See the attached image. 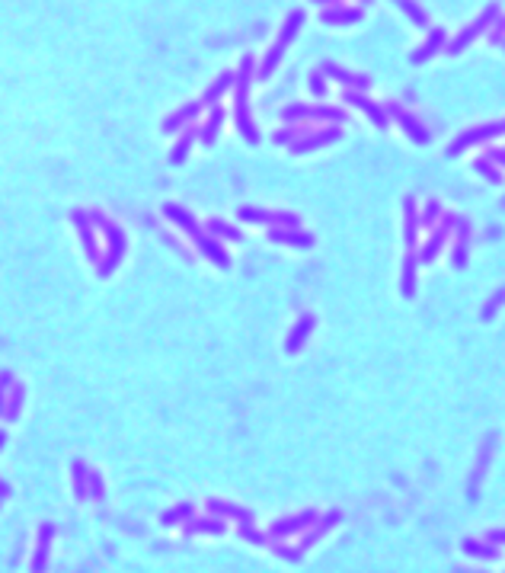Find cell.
<instances>
[{"label": "cell", "instance_id": "cell-24", "mask_svg": "<svg viewBox=\"0 0 505 573\" xmlns=\"http://www.w3.org/2000/svg\"><path fill=\"white\" fill-rule=\"evenodd\" d=\"M416 282H419V259L413 250H406L400 263V295L403 298H416Z\"/></svg>", "mask_w": 505, "mask_h": 573}, {"label": "cell", "instance_id": "cell-2", "mask_svg": "<svg viewBox=\"0 0 505 573\" xmlns=\"http://www.w3.org/2000/svg\"><path fill=\"white\" fill-rule=\"evenodd\" d=\"M89 221H93V227L102 234V240H106V250H102V259L96 263V272H99V276H112V272L119 269L125 250H128V237H125V231H121L112 218H106L102 212H93Z\"/></svg>", "mask_w": 505, "mask_h": 573}, {"label": "cell", "instance_id": "cell-36", "mask_svg": "<svg viewBox=\"0 0 505 573\" xmlns=\"http://www.w3.org/2000/svg\"><path fill=\"white\" fill-rule=\"evenodd\" d=\"M307 87H310V93H313L317 100H323L326 90H330V84H326V74H323V71H313L310 80H307Z\"/></svg>", "mask_w": 505, "mask_h": 573}, {"label": "cell", "instance_id": "cell-32", "mask_svg": "<svg viewBox=\"0 0 505 573\" xmlns=\"http://www.w3.org/2000/svg\"><path fill=\"white\" fill-rule=\"evenodd\" d=\"M473 170H477V173H483L492 186H502V180H505L502 167H499V164H492L489 157H477V161H473Z\"/></svg>", "mask_w": 505, "mask_h": 573}, {"label": "cell", "instance_id": "cell-25", "mask_svg": "<svg viewBox=\"0 0 505 573\" xmlns=\"http://www.w3.org/2000/svg\"><path fill=\"white\" fill-rule=\"evenodd\" d=\"M492 445H496V436H486L483 449H479V458H477V471L470 474V481H467V496H477L479 493V481H483L486 468H489V458H492Z\"/></svg>", "mask_w": 505, "mask_h": 573}, {"label": "cell", "instance_id": "cell-1", "mask_svg": "<svg viewBox=\"0 0 505 573\" xmlns=\"http://www.w3.org/2000/svg\"><path fill=\"white\" fill-rule=\"evenodd\" d=\"M234 74H237V80H234V125L246 144H259L262 135H259V129H256L253 112H249V87H253V80H256V58L253 55H243Z\"/></svg>", "mask_w": 505, "mask_h": 573}, {"label": "cell", "instance_id": "cell-45", "mask_svg": "<svg viewBox=\"0 0 505 573\" xmlns=\"http://www.w3.org/2000/svg\"><path fill=\"white\" fill-rule=\"evenodd\" d=\"M499 48H502V52H505V39H502V42H499Z\"/></svg>", "mask_w": 505, "mask_h": 573}, {"label": "cell", "instance_id": "cell-19", "mask_svg": "<svg viewBox=\"0 0 505 573\" xmlns=\"http://www.w3.org/2000/svg\"><path fill=\"white\" fill-rule=\"evenodd\" d=\"M313 327H317V321H313V314H300L298 321H294V327L288 330V340H285V353H288V355L300 353V349H304V343L310 340Z\"/></svg>", "mask_w": 505, "mask_h": 573}, {"label": "cell", "instance_id": "cell-12", "mask_svg": "<svg viewBox=\"0 0 505 573\" xmlns=\"http://www.w3.org/2000/svg\"><path fill=\"white\" fill-rule=\"evenodd\" d=\"M202 116V103L198 100H192V103L179 106L176 112H170V116L163 119V132L166 135H179L183 129H189V125H195V119Z\"/></svg>", "mask_w": 505, "mask_h": 573}, {"label": "cell", "instance_id": "cell-43", "mask_svg": "<svg viewBox=\"0 0 505 573\" xmlns=\"http://www.w3.org/2000/svg\"><path fill=\"white\" fill-rule=\"evenodd\" d=\"M4 442H6V432H4V429H0V449H4Z\"/></svg>", "mask_w": 505, "mask_h": 573}, {"label": "cell", "instance_id": "cell-21", "mask_svg": "<svg viewBox=\"0 0 505 573\" xmlns=\"http://www.w3.org/2000/svg\"><path fill=\"white\" fill-rule=\"evenodd\" d=\"M234 80H237V74L234 71H224V74H217V80L211 87H205V93H202V109H211V106H221V100L227 97L230 90H234Z\"/></svg>", "mask_w": 505, "mask_h": 573}, {"label": "cell", "instance_id": "cell-23", "mask_svg": "<svg viewBox=\"0 0 505 573\" xmlns=\"http://www.w3.org/2000/svg\"><path fill=\"white\" fill-rule=\"evenodd\" d=\"M163 215H166V221H173V225H176L179 231L185 234V237L195 240L198 234H202V227H198V221L192 218V212H185V208L176 205V202H166V205H163Z\"/></svg>", "mask_w": 505, "mask_h": 573}, {"label": "cell", "instance_id": "cell-10", "mask_svg": "<svg viewBox=\"0 0 505 573\" xmlns=\"http://www.w3.org/2000/svg\"><path fill=\"white\" fill-rule=\"evenodd\" d=\"M384 109H387V116L393 119V122L400 125L403 132H406V138H409L413 144H428V141H432V132H428L425 125H422L419 119L413 116V112H406L403 106H396V103H384Z\"/></svg>", "mask_w": 505, "mask_h": 573}, {"label": "cell", "instance_id": "cell-31", "mask_svg": "<svg viewBox=\"0 0 505 573\" xmlns=\"http://www.w3.org/2000/svg\"><path fill=\"white\" fill-rule=\"evenodd\" d=\"M441 215H445V205H441L438 199H428L419 212V227H428V231H432V227L441 221Z\"/></svg>", "mask_w": 505, "mask_h": 573}, {"label": "cell", "instance_id": "cell-34", "mask_svg": "<svg viewBox=\"0 0 505 573\" xmlns=\"http://www.w3.org/2000/svg\"><path fill=\"white\" fill-rule=\"evenodd\" d=\"M307 132H310L307 125H285V129H278V132L272 135V141H275V144H294L300 135H307Z\"/></svg>", "mask_w": 505, "mask_h": 573}, {"label": "cell", "instance_id": "cell-7", "mask_svg": "<svg viewBox=\"0 0 505 573\" xmlns=\"http://www.w3.org/2000/svg\"><path fill=\"white\" fill-rule=\"evenodd\" d=\"M240 221L266 227H300V218L294 212H272V208H253V205H240Z\"/></svg>", "mask_w": 505, "mask_h": 573}, {"label": "cell", "instance_id": "cell-5", "mask_svg": "<svg viewBox=\"0 0 505 573\" xmlns=\"http://www.w3.org/2000/svg\"><path fill=\"white\" fill-rule=\"evenodd\" d=\"M505 135V119L502 122H486V125H473V129H464L457 138H454L451 144L445 148L447 157H460L467 154L470 148H477V144H486V141H496V138Z\"/></svg>", "mask_w": 505, "mask_h": 573}, {"label": "cell", "instance_id": "cell-16", "mask_svg": "<svg viewBox=\"0 0 505 573\" xmlns=\"http://www.w3.org/2000/svg\"><path fill=\"white\" fill-rule=\"evenodd\" d=\"M403 244H406V250H416V244H419V202L413 196L403 199Z\"/></svg>", "mask_w": 505, "mask_h": 573}, {"label": "cell", "instance_id": "cell-6", "mask_svg": "<svg viewBox=\"0 0 505 573\" xmlns=\"http://www.w3.org/2000/svg\"><path fill=\"white\" fill-rule=\"evenodd\" d=\"M499 14H502V10H499V4H489V7H483V10H479V16H477V20H473V23H467V26L460 29V33L454 36L451 42H447V45H445V52H447V55H460V52H467V48H470L473 42H477L479 36H483L486 29L492 26V20H496Z\"/></svg>", "mask_w": 505, "mask_h": 573}, {"label": "cell", "instance_id": "cell-9", "mask_svg": "<svg viewBox=\"0 0 505 573\" xmlns=\"http://www.w3.org/2000/svg\"><path fill=\"white\" fill-rule=\"evenodd\" d=\"M339 138H342V129H339V125H323V129H310L294 144H288V148H291V154H310V151H320V148H326V144H336Z\"/></svg>", "mask_w": 505, "mask_h": 573}, {"label": "cell", "instance_id": "cell-14", "mask_svg": "<svg viewBox=\"0 0 505 573\" xmlns=\"http://www.w3.org/2000/svg\"><path fill=\"white\" fill-rule=\"evenodd\" d=\"M467 259H470V221L457 215V225H454V247H451V266L454 269H464Z\"/></svg>", "mask_w": 505, "mask_h": 573}, {"label": "cell", "instance_id": "cell-11", "mask_svg": "<svg viewBox=\"0 0 505 573\" xmlns=\"http://www.w3.org/2000/svg\"><path fill=\"white\" fill-rule=\"evenodd\" d=\"M320 71L326 74V80H336V84H342V90H368V87H371V77L349 71V68L336 65V61H326Z\"/></svg>", "mask_w": 505, "mask_h": 573}, {"label": "cell", "instance_id": "cell-40", "mask_svg": "<svg viewBox=\"0 0 505 573\" xmlns=\"http://www.w3.org/2000/svg\"><path fill=\"white\" fill-rule=\"evenodd\" d=\"M486 541H492V545H505V528H492V532L486 535Z\"/></svg>", "mask_w": 505, "mask_h": 573}, {"label": "cell", "instance_id": "cell-38", "mask_svg": "<svg viewBox=\"0 0 505 573\" xmlns=\"http://www.w3.org/2000/svg\"><path fill=\"white\" fill-rule=\"evenodd\" d=\"M13 375L10 372H0V413H4V397H6V387H10Z\"/></svg>", "mask_w": 505, "mask_h": 573}, {"label": "cell", "instance_id": "cell-26", "mask_svg": "<svg viewBox=\"0 0 505 573\" xmlns=\"http://www.w3.org/2000/svg\"><path fill=\"white\" fill-rule=\"evenodd\" d=\"M224 119H227V116H224L221 106H211V109H208V119H205V125H198V144L211 148V144L217 141V135H221Z\"/></svg>", "mask_w": 505, "mask_h": 573}, {"label": "cell", "instance_id": "cell-44", "mask_svg": "<svg viewBox=\"0 0 505 573\" xmlns=\"http://www.w3.org/2000/svg\"><path fill=\"white\" fill-rule=\"evenodd\" d=\"M6 493V487H4V483H0V496H4Z\"/></svg>", "mask_w": 505, "mask_h": 573}, {"label": "cell", "instance_id": "cell-33", "mask_svg": "<svg viewBox=\"0 0 505 573\" xmlns=\"http://www.w3.org/2000/svg\"><path fill=\"white\" fill-rule=\"evenodd\" d=\"M464 554H470V557H483V560H492L499 554V545H483V541H473V538H464Z\"/></svg>", "mask_w": 505, "mask_h": 573}, {"label": "cell", "instance_id": "cell-17", "mask_svg": "<svg viewBox=\"0 0 505 573\" xmlns=\"http://www.w3.org/2000/svg\"><path fill=\"white\" fill-rule=\"evenodd\" d=\"M445 45H447V33L441 26H432V29H428V36H425V42H422L413 55H409V61H413V65H422V61L435 58L438 52H445Z\"/></svg>", "mask_w": 505, "mask_h": 573}, {"label": "cell", "instance_id": "cell-8", "mask_svg": "<svg viewBox=\"0 0 505 573\" xmlns=\"http://www.w3.org/2000/svg\"><path fill=\"white\" fill-rule=\"evenodd\" d=\"M342 103H349V106H355L358 112H364V116L374 122V129H381V132L390 129V116H387V109H384V103H374L371 97H364V90H342Z\"/></svg>", "mask_w": 505, "mask_h": 573}, {"label": "cell", "instance_id": "cell-28", "mask_svg": "<svg viewBox=\"0 0 505 573\" xmlns=\"http://www.w3.org/2000/svg\"><path fill=\"white\" fill-rule=\"evenodd\" d=\"M195 141H198V125H189V129L179 132L176 144H173V151H170V164H173V167L185 164V157H189V151H192V144H195Z\"/></svg>", "mask_w": 505, "mask_h": 573}, {"label": "cell", "instance_id": "cell-27", "mask_svg": "<svg viewBox=\"0 0 505 573\" xmlns=\"http://www.w3.org/2000/svg\"><path fill=\"white\" fill-rule=\"evenodd\" d=\"M317 522V509H304L300 515H294V519H281L272 525V535H278V538H285V535H294V532H304L307 525H313Z\"/></svg>", "mask_w": 505, "mask_h": 573}, {"label": "cell", "instance_id": "cell-35", "mask_svg": "<svg viewBox=\"0 0 505 573\" xmlns=\"http://www.w3.org/2000/svg\"><path fill=\"white\" fill-rule=\"evenodd\" d=\"M502 304H505V285H502L499 291H492L489 301H486V304H483V311H479V317H483V321H492V317H496V311L502 308Z\"/></svg>", "mask_w": 505, "mask_h": 573}, {"label": "cell", "instance_id": "cell-22", "mask_svg": "<svg viewBox=\"0 0 505 573\" xmlns=\"http://www.w3.org/2000/svg\"><path fill=\"white\" fill-rule=\"evenodd\" d=\"M362 7H342V4H336V7H323V14H320V20H323V26H355V23H362Z\"/></svg>", "mask_w": 505, "mask_h": 573}, {"label": "cell", "instance_id": "cell-39", "mask_svg": "<svg viewBox=\"0 0 505 573\" xmlns=\"http://www.w3.org/2000/svg\"><path fill=\"white\" fill-rule=\"evenodd\" d=\"M486 157H489L492 164H499V167L505 170V148H489V151H486Z\"/></svg>", "mask_w": 505, "mask_h": 573}, {"label": "cell", "instance_id": "cell-37", "mask_svg": "<svg viewBox=\"0 0 505 573\" xmlns=\"http://www.w3.org/2000/svg\"><path fill=\"white\" fill-rule=\"evenodd\" d=\"M48 541H51V528L45 525V528H42V545H38V551H36V564H32L36 570H42V567H45V551H48Z\"/></svg>", "mask_w": 505, "mask_h": 573}, {"label": "cell", "instance_id": "cell-15", "mask_svg": "<svg viewBox=\"0 0 505 573\" xmlns=\"http://www.w3.org/2000/svg\"><path fill=\"white\" fill-rule=\"evenodd\" d=\"M70 221H74L77 234H80V244H83V253H87L89 263H99V247H96V227L93 221H89L87 212H74L70 215Z\"/></svg>", "mask_w": 505, "mask_h": 573}, {"label": "cell", "instance_id": "cell-42", "mask_svg": "<svg viewBox=\"0 0 505 573\" xmlns=\"http://www.w3.org/2000/svg\"><path fill=\"white\" fill-rule=\"evenodd\" d=\"M313 4H320V7H336L339 0H313Z\"/></svg>", "mask_w": 505, "mask_h": 573}, {"label": "cell", "instance_id": "cell-41", "mask_svg": "<svg viewBox=\"0 0 505 573\" xmlns=\"http://www.w3.org/2000/svg\"><path fill=\"white\" fill-rule=\"evenodd\" d=\"M189 515V506H179V509H173L170 515H166V522H176V519H185Z\"/></svg>", "mask_w": 505, "mask_h": 573}, {"label": "cell", "instance_id": "cell-18", "mask_svg": "<svg viewBox=\"0 0 505 573\" xmlns=\"http://www.w3.org/2000/svg\"><path fill=\"white\" fill-rule=\"evenodd\" d=\"M195 247H198V253H202L211 266H217V269H230V253L224 250L217 237H211V234H198Z\"/></svg>", "mask_w": 505, "mask_h": 573}, {"label": "cell", "instance_id": "cell-30", "mask_svg": "<svg viewBox=\"0 0 505 573\" xmlns=\"http://www.w3.org/2000/svg\"><path fill=\"white\" fill-rule=\"evenodd\" d=\"M205 234H211V237H217V240H230V244L243 240V231H237L234 225H227V221H221V218L205 221Z\"/></svg>", "mask_w": 505, "mask_h": 573}, {"label": "cell", "instance_id": "cell-3", "mask_svg": "<svg viewBox=\"0 0 505 573\" xmlns=\"http://www.w3.org/2000/svg\"><path fill=\"white\" fill-rule=\"evenodd\" d=\"M304 20H307L304 10H291V14L285 16V23H281V29H278V36H275V42L268 45V52L262 55L259 68H256V80H268V77H272L275 68H278L281 58H285L288 45L298 39V33H300V26H304Z\"/></svg>", "mask_w": 505, "mask_h": 573}, {"label": "cell", "instance_id": "cell-13", "mask_svg": "<svg viewBox=\"0 0 505 573\" xmlns=\"http://www.w3.org/2000/svg\"><path fill=\"white\" fill-rule=\"evenodd\" d=\"M266 237L272 244H285V247H298V250H310L313 247V234L304 227H268Z\"/></svg>", "mask_w": 505, "mask_h": 573}, {"label": "cell", "instance_id": "cell-4", "mask_svg": "<svg viewBox=\"0 0 505 573\" xmlns=\"http://www.w3.org/2000/svg\"><path fill=\"white\" fill-rule=\"evenodd\" d=\"M281 119L288 125H307V122H323V125H342L345 112L339 106H304V103H291L281 109Z\"/></svg>", "mask_w": 505, "mask_h": 573}, {"label": "cell", "instance_id": "cell-20", "mask_svg": "<svg viewBox=\"0 0 505 573\" xmlns=\"http://www.w3.org/2000/svg\"><path fill=\"white\" fill-rule=\"evenodd\" d=\"M447 237H451V234H447L441 225H435V227H432V237H428L425 244L419 247V253H416V259H419V266H432L435 259L441 257V250H445V247H447Z\"/></svg>", "mask_w": 505, "mask_h": 573}, {"label": "cell", "instance_id": "cell-29", "mask_svg": "<svg viewBox=\"0 0 505 573\" xmlns=\"http://www.w3.org/2000/svg\"><path fill=\"white\" fill-rule=\"evenodd\" d=\"M393 4L409 16V23H413L416 29H422V33H428V29H432V23H428V14L419 7V4H416V0H393Z\"/></svg>", "mask_w": 505, "mask_h": 573}]
</instances>
